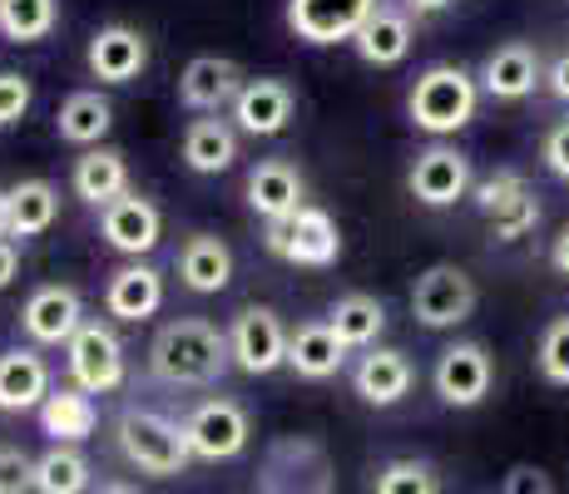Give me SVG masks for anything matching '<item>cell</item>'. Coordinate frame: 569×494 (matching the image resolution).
Wrapping results in <instances>:
<instances>
[{
    "label": "cell",
    "mask_w": 569,
    "mask_h": 494,
    "mask_svg": "<svg viewBox=\"0 0 569 494\" xmlns=\"http://www.w3.org/2000/svg\"><path fill=\"white\" fill-rule=\"evenodd\" d=\"M490 356L480 342H456L441 351V361H436V395H441L446 405H480L490 395Z\"/></svg>",
    "instance_id": "obj_13"
},
{
    "label": "cell",
    "mask_w": 569,
    "mask_h": 494,
    "mask_svg": "<svg viewBox=\"0 0 569 494\" xmlns=\"http://www.w3.org/2000/svg\"><path fill=\"white\" fill-rule=\"evenodd\" d=\"M352 386H357V395H362L367 405H397L401 395L411 391V361L401 356V351H391V346H377V351H367V356L357 361Z\"/></svg>",
    "instance_id": "obj_25"
},
{
    "label": "cell",
    "mask_w": 569,
    "mask_h": 494,
    "mask_svg": "<svg viewBox=\"0 0 569 494\" xmlns=\"http://www.w3.org/2000/svg\"><path fill=\"white\" fill-rule=\"evenodd\" d=\"M100 228H104L109 248L129 252V258H144V252L159 248V208L149 203V198H139V193L114 198V203L104 208Z\"/></svg>",
    "instance_id": "obj_15"
},
{
    "label": "cell",
    "mask_w": 569,
    "mask_h": 494,
    "mask_svg": "<svg viewBox=\"0 0 569 494\" xmlns=\"http://www.w3.org/2000/svg\"><path fill=\"white\" fill-rule=\"evenodd\" d=\"M16 268H20L16 243H6V238H0V292H6L10 282H16Z\"/></svg>",
    "instance_id": "obj_42"
},
{
    "label": "cell",
    "mask_w": 569,
    "mask_h": 494,
    "mask_svg": "<svg viewBox=\"0 0 569 494\" xmlns=\"http://www.w3.org/2000/svg\"><path fill=\"white\" fill-rule=\"evenodd\" d=\"M545 169H550L555 179H569V119L545 134Z\"/></svg>",
    "instance_id": "obj_40"
},
{
    "label": "cell",
    "mask_w": 569,
    "mask_h": 494,
    "mask_svg": "<svg viewBox=\"0 0 569 494\" xmlns=\"http://www.w3.org/2000/svg\"><path fill=\"white\" fill-rule=\"evenodd\" d=\"M183 441H189L193 460H233V455H243V445H248L243 405L223 401V395L193 405L189 421H183Z\"/></svg>",
    "instance_id": "obj_11"
},
{
    "label": "cell",
    "mask_w": 569,
    "mask_h": 494,
    "mask_svg": "<svg viewBox=\"0 0 569 494\" xmlns=\"http://www.w3.org/2000/svg\"><path fill=\"white\" fill-rule=\"evenodd\" d=\"M74 193L94 208H109L114 198L129 193V169H124V153L114 149H90L80 163H74Z\"/></svg>",
    "instance_id": "obj_28"
},
{
    "label": "cell",
    "mask_w": 569,
    "mask_h": 494,
    "mask_svg": "<svg viewBox=\"0 0 569 494\" xmlns=\"http://www.w3.org/2000/svg\"><path fill=\"white\" fill-rule=\"evenodd\" d=\"M40 425H46V435L54 445H74V441H90L94 435L100 411H94V401L80 386H60V391L46 395V405H40Z\"/></svg>",
    "instance_id": "obj_26"
},
{
    "label": "cell",
    "mask_w": 569,
    "mask_h": 494,
    "mask_svg": "<svg viewBox=\"0 0 569 494\" xmlns=\"http://www.w3.org/2000/svg\"><path fill=\"white\" fill-rule=\"evenodd\" d=\"M342 361H347V346H342V336L332 332V322H308L288 336V366L298 371L302 381L337 376Z\"/></svg>",
    "instance_id": "obj_24"
},
{
    "label": "cell",
    "mask_w": 569,
    "mask_h": 494,
    "mask_svg": "<svg viewBox=\"0 0 569 494\" xmlns=\"http://www.w3.org/2000/svg\"><path fill=\"white\" fill-rule=\"evenodd\" d=\"M302 173L292 169L288 159H262L253 173H248V208L262 213L268 223H278V218L298 213L302 208Z\"/></svg>",
    "instance_id": "obj_19"
},
{
    "label": "cell",
    "mask_w": 569,
    "mask_h": 494,
    "mask_svg": "<svg viewBox=\"0 0 569 494\" xmlns=\"http://www.w3.org/2000/svg\"><path fill=\"white\" fill-rule=\"evenodd\" d=\"M233 159H238V134L223 119L189 124V134H183V163L193 173H223V169H233Z\"/></svg>",
    "instance_id": "obj_29"
},
{
    "label": "cell",
    "mask_w": 569,
    "mask_h": 494,
    "mask_svg": "<svg viewBox=\"0 0 569 494\" xmlns=\"http://www.w3.org/2000/svg\"><path fill=\"white\" fill-rule=\"evenodd\" d=\"M50 395V366L30 346L0 351V411H40Z\"/></svg>",
    "instance_id": "obj_18"
},
{
    "label": "cell",
    "mask_w": 569,
    "mask_h": 494,
    "mask_svg": "<svg viewBox=\"0 0 569 494\" xmlns=\"http://www.w3.org/2000/svg\"><path fill=\"white\" fill-rule=\"evenodd\" d=\"M228 351H233V366L248 376H268V371L288 366V332H282L278 312L272 306H243L228 332Z\"/></svg>",
    "instance_id": "obj_10"
},
{
    "label": "cell",
    "mask_w": 569,
    "mask_h": 494,
    "mask_svg": "<svg viewBox=\"0 0 569 494\" xmlns=\"http://www.w3.org/2000/svg\"><path fill=\"white\" fill-rule=\"evenodd\" d=\"M262 248H268L272 258L292 262V268H332L337 252H342V238H337L332 213L302 203L298 213L268 223V233H262Z\"/></svg>",
    "instance_id": "obj_5"
},
{
    "label": "cell",
    "mask_w": 569,
    "mask_h": 494,
    "mask_svg": "<svg viewBox=\"0 0 569 494\" xmlns=\"http://www.w3.org/2000/svg\"><path fill=\"white\" fill-rule=\"evenodd\" d=\"M407 183H411V198H416V203H426V208H451V203H461V198L470 193V159H466L461 149L436 144V149L416 153Z\"/></svg>",
    "instance_id": "obj_12"
},
{
    "label": "cell",
    "mask_w": 569,
    "mask_h": 494,
    "mask_svg": "<svg viewBox=\"0 0 569 494\" xmlns=\"http://www.w3.org/2000/svg\"><path fill=\"white\" fill-rule=\"evenodd\" d=\"M446 6H456V0H411V10H446Z\"/></svg>",
    "instance_id": "obj_44"
},
{
    "label": "cell",
    "mask_w": 569,
    "mask_h": 494,
    "mask_svg": "<svg viewBox=\"0 0 569 494\" xmlns=\"http://www.w3.org/2000/svg\"><path fill=\"white\" fill-rule=\"evenodd\" d=\"M411 312L421 326L441 332V326H461L470 312H476V282H470L466 268L456 262H436L416 278L411 288Z\"/></svg>",
    "instance_id": "obj_6"
},
{
    "label": "cell",
    "mask_w": 569,
    "mask_h": 494,
    "mask_svg": "<svg viewBox=\"0 0 569 494\" xmlns=\"http://www.w3.org/2000/svg\"><path fill=\"white\" fill-rule=\"evenodd\" d=\"M228 366H233L228 336L199 316H179V322L159 326L154 346H149V371L169 386H213Z\"/></svg>",
    "instance_id": "obj_1"
},
{
    "label": "cell",
    "mask_w": 569,
    "mask_h": 494,
    "mask_svg": "<svg viewBox=\"0 0 569 494\" xmlns=\"http://www.w3.org/2000/svg\"><path fill=\"white\" fill-rule=\"evenodd\" d=\"M36 490V460L26 450H0V494H30Z\"/></svg>",
    "instance_id": "obj_37"
},
{
    "label": "cell",
    "mask_w": 569,
    "mask_h": 494,
    "mask_svg": "<svg viewBox=\"0 0 569 494\" xmlns=\"http://www.w3.org/2000/svg\"><path fill=\"white\" fill-rule=\"evenodd\" d=\"M540 80H545L540 54L525 46V40H510V46L490 50L486 64H480V84H486V94H496V99H525V94H535Z\"/></svg>",
    "instance_id": "obj_21"
},
{
    "label": "cell",
    "mask_w": 569,
    "mask_h": 494,
    "mask_svg": "<svg viewBox=\"0 0 569 494\" xmlns=\"http://www.w3.org/2000/svg\"><path fill=\"white\" fill-rule=\"evenodd\" d=\"M114 124V104L100 90H80L60 104V139L64 144H100Z\"/></svg>",
    "instance_id": "obj_30"
},
{
    "label": "cell",
    "mask_w": 569,
    "mask_h": 494,
    "mask_svg": "<svg viewBox=\"0 0 569 494\" xmlns=\"http://www.w3.org/2000/svg\"><path fill=\"white\" fill-rule=\"evenodd\" d=\"M100 494H139V490H129V485H104Z\"/></svg>",
    "instance_id": "obj_45"
},
{
    "label": "cell",
    "mask_w": 569,
    "mask_h": 494,
    "mask_svg": "<svg viewBox=\"0 0 569 494\" xmlns=\"http://www.w3.org/2000/svg\"><path fill=\"white\" fill-rule=\"evenodd\" d=\"M149 64V46L134 26H104L90 40V70L104 84H129Z\"/></svg>",
    "instance_id": "obj_20"
},
{
    "label": "cell",
    "mask_w": 569,
    "mask_h": 494,
    "mask_svg": "<svg viewBox=\"0 0 569 494\" xmlns=\"http://www.w3.org/2000/svg\"><path fill=\"white\" fill-rule=\"evenodd\" d=\"M377 494H441V480L426 460H391L377 475Z\"/></svg>",
    "instance_id": "obj_35"
},
{
    "label": "cell",
    "mask_w": 569,
    "mask_h": 494,
    "mask_svg": "<svg viewBox=\"0 0 569 494\" xmlns=\"http://www.w3.org/2000/svg\"><path fill=\"white\" fill-rule=\"evenodd\" d=\"M550 262H555V272H560V278H569V223L560 228V238H555V248H550Z\"/></svg>",
    "instance_id": "obj_43"
},
{
    "label": "cell",
    "mask_w": 569,
    "mask_h": 494,
    "mask_svg": "<svg viewBox=\"0 0 569 494\" xmlns=\"http://www.w3.org/2000/svg\"><path fill=\"white\" fill-rule=\"evenodd\" d=\"M114 435H119V450H124L129 465L144 470V475H154V480L183 475L189 460H193L189 441H183V425L169 421V415H159V411H139V405H129V411L119 415Z\"/></svg>",
    "instance_id": "obj_2"
},
{
    "label": "cell",
    "mask_w": 569,
    "mask_h": 494,
    "mask_svg": "<svg viewBox=\"0 0 569 494\" xmlns=\"http://www.w3.org/2000/svg\"><path fill=\"white\" fill-rule=\"evenodd\" d=\"M387 326V306L367 292H352L332 306V332L342 336V346H371Z\"/></svg>",
    "instance_id": "obj_32"
},
{
    "label": "cell",
    "mask_w": 569,
    "mask_h": 494,
    "mask_svg": "<svg viewBox=\"0 0 569 494\" xmlns=\"http://www.w3.org/2000/svg\"><path fill=\"white\" fill-rule=\"evenodd\" d=\"M238 90H243V74H238V64L223 60V54H199V60H189V70L179 74V99L189 109H223L238 99Z\"/></svg>",
    "instance_id": "obj_22"
},
{
    "label": "cell",
    "mask_w": 569,
    "mask_h": 494,
    "mask_svg": "<svg viewBox=\"0 0 569 494\" xmlns=\"http://www.w3.org/2000/svg\"><path fill=\"white\" fill-rule=\"evenodd\" d=\"M262 494H337V470L322 441L312 435H278L258 465Z\"/></svg>",
    "instance_id": "obj_3"
},
{
    "label": "cell",
    "mask_w": 569,
    "mask_h": 494,
    "mask_svg": "<svg viewBox=\"0 0 569 494\" xmlns=\"http://www.w3.org/2000/svg\"><path fill=\"white\" fill-rule=\"evenodd\" d=\"M500 494H555V480H550V470H540V465H510Z\"/></svg>",
    "instance_id": "obj_39"
},
{
    "label": "cell",
    "mask_w": 569,
    "mask_h": 494,
    "mask_svg": "<svg viewBox=\"0 0 569 494\" xmlns=\"http://www.w3.org/2000/svg\"><path fill=\"white\" fill-rule=\"evenodd\" d=\"M179 278L189 282L193 292H223L228 278H233V252H228V243L213 233L189 238L179 252Z\"/></svg>",
    "instance_id": "obj_27"
},
{
    "label": "cell",
    "mask_w": 569,
    "mask_h": 494,
    "mask_svg": "<svg viewBox=\"0 0 569 494\" xmlns=\"http://www.w3.org/2000/svg\"><path fill=\"white\" fill-rule=\"evenodd\" d=\"M476 80L461 70V64H431L421 80L411 84V124L426 129V134L446 139L456 129H466L476 119Z\"/></svg>",
    "instance_id": "obj_4"
},
{
    "label": "cell",
    "mask_w": 569,
    "mask_h": 494,
    "mask_svg": "<svg viewBox=\"0 0 569 494\" xmlns=\"http://www.w3.org/2000/svg\"><path fill=\"white\" fill-rule=\"evenodd\" d=\"M476 208H480V218L496 228L500 243H520V238L540 223V198H535L525 173H516V169L490 173L476 189Z\"/></svg>",
    "instance_id": "obj_7"
},
{
    "label": "cell",
    "mask_w": 569,
    "mask_h": 494,
    "mask_svg": "<svg viewBox=\"0 0 569 494\" xmlns=\"http://www.w3.org/2000/svg\"><path fill=\"white\" fill-rule=\"evenodd\" d=\"M0 6H6V0H0Z\"/></svg>",
    "instance_id": "obj_46"
},
{
    "label": "cell",
    "mask_w": 569,
    "mask_h": 494,
    "mask_svg": "<svg viewBox=\"0 0 569 494\" xmlns=\"http://www.w3.org/2000/svg\"><path fill=\"white\" fill-rule=\"evenodd\" d=\"M540 371L555 386H569V316H555L540 336Z\"/></svg>",
    "instance_id": "obj_36"
},
{
    "label": "cell",
    "mask_w": 569,
    "mask_h": 494,
    "mask_svg": "<svg viewBox=\"0 0 569 494\" xmlns=\"http://www.w3.org/2000/svg\"><path fill=\"white\" fill-rule=\"evenodd\" d=\"M60 213V193L50 189L46 179H30V183H16V189L0 193V238H36L46 233Z\"/></svg>",
    "instance_id": "obj_17"
},
{
    "label": "cell",
    "mask_w": 569,
    "mask_h": 494,
    "mask_svg": "<svg viewBox=\"0 0 569 494\" xmlns=\"http://www.w3.org/2000/svg\"><path fill=\"white\" fill-rule=\"evenodd\" d=\"M104 306L119 322H144V316H154L163 306V278L149 262H129V268H119L114 278H109Z\"/></svg>",
    "instance_id": "obj_23"
},
{
    "label": "cell",
    "mask_w": 569,
    "mask_h": 494,
    "mask_svg": "<svg viewBox=\"0 0 569 494\" xmlns=\"http://www.w3.org/2000/svg\"><path fill=\"white\" fill-rule=\"evenodd\" d=\"M20 326H26L30 342L40 346H70V336L84 326V306H80V292L74 288H40L36 296L26 302V312H20Z\"/></svg>",
    "instance_id": "obj_14"
},
{
    "label": "cell",
    "mask_w": 569,
    "mask_h": 494,
    "mask_svg": "<svg viewBox=\"0 0 569 494\" xmlns=\"http://www.w3.org/2000/svg\"><path fill=\"white\" fill-rule=\"evenodd\" d=\"M36 490L40 494H84L90 490V460L74 445H50L36 460Z\"/></svg>",
    "instance_id": "obj_33"
},
{
    "label": "cell",
    "mask_w": 569,
    "mask_h": 494,
    "mask_svg": "<svg viewBox=\"0 0 569 494\" xmlns=\"http://www.w3.org/2000/svg\"><path fill=\"white\" fill-rule=\"evenodd\" d=\"M70 376L84 395H109L124 386V346L104 322H84L70 336Z\"/></svg>",
    "instance_id": "obj_8"
},
{
    "label": "cell",
    "mask_w": 569,
    "mask_h": 494,
    "mask_svg": "<svg viewBox=\"0 0 569 494\" xmlns=\"http://www.w3.org/2000/svg\"><path fill=\"white\" fill-rule=\"evenodd\" d=\"M381 10V0H288V26L308 46L357 40V30Z\"/></svg>",
    "instance_id": "obj_9"
},
{
    "label": "cell",
    "mask_w": 569,
    "mask_h": 494,
    "mask_svg": "<svg viewBox=\"0 0 569 494\" xmlns=\"http://www.w3.org/2000/svg\"><path fill=\"white\" fill-rule=\"evenodd\" d=\"M545 84H550V94H555V99H565V104H569V50L550 64V70H545Z\"/></svg>",
    "instance_id": "obj_41"
},
{
    "label": "cell",
    "mask_w": 569,
    "mask_h": 494,
    "mask_svg": "<svg viewBox=\"0 0 569 494\" xmlns=\"http://www.w3.org/2000/svg\"><path fill=\"white\" fill-rule=\"evenodd\" d=\"M407 50H411V20L387 6L357 30V54L367 64H397V60H407Z\"/></svg>",
    "instance_id": "obj_31"
},
{
    "label": "cell",
    "mask_w": 569,
    "mask_h": 494,
    "mask_svg": "<svg viewBox=\"0 0 569 494\" xmlns=\"http://www.w3.org/2000/svg\"><path fill=\"white\" fill-rule=\"evenodd\" d=\"M54 0H6L0 6V36L16 40V46H30V40H46L54 30Z\"/></svg>",
    "instance_id": "obj_34"
},
{
    "label": "cell",
    "mask_w": 569,
    "mask_h": 494,
    "mask_svg": "<svg viewBox=\"0 0 569 494\" xmlns=\"http://www.w3.org/2000/svg\"><path fill=\"white\" fill-rule=\"evenodd\" d=\"M233 119L253 139L282 134L292 119V90L282 80H243V90L233 99Z\"/></svg>",
    "instance_id": "obj_16"
},
{
    "label": "cell",
    "mask_w": 569,
    "mask_h": 494,
    "mask_svg": "<svg viewBox=\"0 0 569 494\" xmlns=\"http://www.w3.org/2000/svg\"><path fill=\"white\" fill-rule=\"evenodd\" d=\"M26 109H30V80L26 74L0 70V124H16Z\"/></svg>",
    "instance_id": "obj_38"
}]
</instances>
